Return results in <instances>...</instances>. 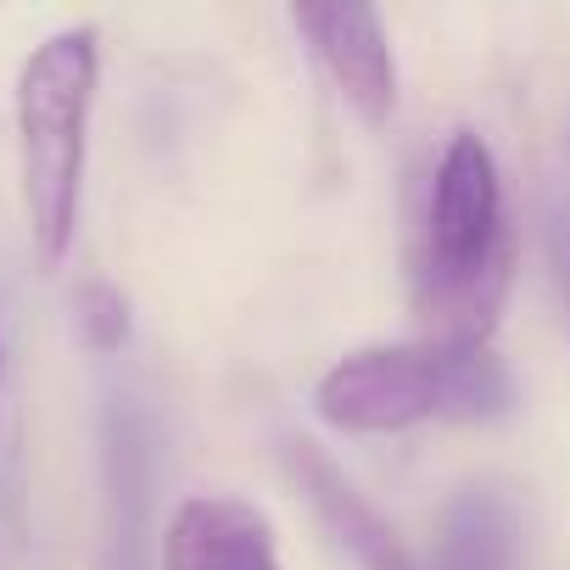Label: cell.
I'll return each mask as SVG.
<instances>
[{
  "mask_svg": "<svg viewBox=\"0 0 570 570\" xmlns=\"http://www.w3.org/2000/svg\"><path fill=\"white\" fill-rule=\"evenodd\" d=\"M514 403L492 347L381 342L336 358L314 386V414L347 436H392L431 420H498Z\"/></svg>",
  "mask_w": 570,
  "mask_h": 570,
  "instance_id": "2",
  "label": "cell"
},
{
  "mask_svg": "<svg viewBox=\"0 0 570 570\" xmlns=\"http://www.w3.org/2000/svg\"><path fill=\"white\" fill-rule=\"evenodd\" d=\"M163 570H285V564L274 525L257 503L229 492H196L163 525Z\"/></svg>",
  "mask_w": 570,
  "mask_h": 570,
  "instance_id": "5",
  "label": "cell"
},
{
  "mask_svg": "<svg viewBox=\"0 0 570 570\" xmlns=\"http://www.w3.org/2000/svg\"><path fill=\"white\" fill-rule=\"evenodd\" d=\"M514 279V224L503 174L475 129H459L431 174L425 235L414 257V320L425 342L487 347Z\"/></svg>",
  "mask_w": 570,
  "mask_h": 570,
  "instance_id": "1",
  "label": "cell"
},
{
  "mask_svg": "<svg viewBox=\"0 0 570 570\" xmlns=\"http://www.w3.org/2000/svg\"><path fill=\"white\" fill-rule=\"evenodd\" d=\"M548 246H553V274H559V285H564V303H570V213H553Z\"/></svg>",
  "mask_w": 570,
  "mask_h": 570,
  "instance_id": "8",
  "label": "cell"
},
{
  "mask_svg": "<svg viewBox=\"0 0 570 570\" xmlns=\"http://www.w3.org/2000/svg\"><path fill=\"white\" fill-rule=\"evenodd\" d=\"M297 35L320 57V68L336 79L342 101L364 124H386L397 107V62L381 12L370 7H292Z\"/></svg>",
  "mask_w": 570,
  "mask_h": 570,
  "instance_id": "4",
  "label": "cell"
},
{
  "mask_svg": "<svg viewBox=\"0 0 570 570\" xmlns=\"http://www.w3.org/2000/svg\"><path fill=\"white\" fill-rule=\"evenodd\" d=\"M96 85H101V40L90 23L40 40L18 73V168H23L29 246L40 268H57L79 229Z\"/></svg>",
  "mask_w": 570,
  "mask_h": 570,
  "instance_id": "3",
  "label": "cell"
},
{
  "mask_svg": "<svg viewBox=\"0 0 570 570\" xmlns=\"http://www.w3.org/2000/svg\"><path fill=\"white\" fill-rule=\"evenodd\" d=\"M292 464H297V475L308 481V492H314V503H320V514L342 531V542L370 564V570H425V564H414L409 553H403V542L386 531V520L353 492V481L325 459V453H314L308 442H297L292 448Z\"/></svg>",
  "mask_w": 570,
  "mask_h": 570,
  "instance_id": "6",
  "label": "cell"
},
{
  "mask_svg": "<svg viewBox=\"0 0 570 570\" xmlns=\"http://www.w3.org/2000/svg\"><path fill=\"white\" fill-rule=\"evenodd\" d=\"M73 325L90 353H118L129 342V297L112 279H85L73 297Z\"/></svg>",
  "mask_w": 570,
  "mask_h": 570,
  "instance_id": "7",
  "label": "cell"
}]
</instances>
